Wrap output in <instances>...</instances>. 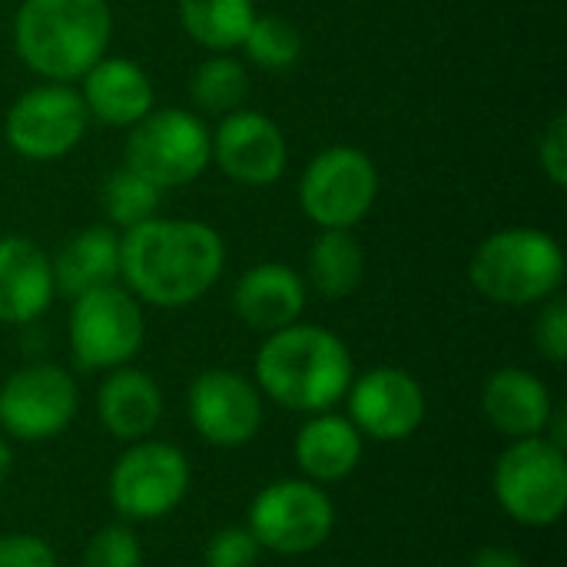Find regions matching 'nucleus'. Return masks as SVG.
Wrapping results in <instances>:
<instances>
[{"instance_id":"15","label":"nucleus","mask_w":567,"mask_h":567,"mask_svg":"<svg viewBox=\"0 0 567 567\" xmlns=\"http://www.w3.org/2000/svg\"><path fill=\"white\" fill-rule=\"evenodd\" d=\"M349 422L375 442H402L425 419V392L405 369H372L349 385Z\"/></svg>"},{"instance_id":"1","label":"nucleus","mask_w":567,"mask_h":567,"mask_svg":"<svg viewBox=\"0 0 567 567\" xmlns=\"http://www.w3.org/2000/svg\"><path fill=\"white\" fill-rule=\"evenodd\" d=\"M226 262L223 236L196 219H146L120 236V276L130 292L159 309L203 299Z\"/></svg>"},{"instance_id":"7","label":"nucleus","mask_w":567,"mask_h":567,"mask_svg":"<svg viewBox=\"0 0 567 567\" xmlns=\"http://www.w3.org/2000/svg\"><path fill=\"white\" fill-rule=\"evenodd\" d=\"M379 169L355 146H329L316 153L299 179L302 213L322 229H355L375 206Z\"/></svg>"},{"instance_id":"12","label":"nucleus","mask_w":567,"mask_h":567,"mask_svg":"<svg viewBox=\"0 0 567 567\" xmlns=\"http://www.w3.org/2000/svg\"><path fill=\"white\" fill-rule=\"evenodd\" d=\"M80 395L73 379L50 362L27 365L0 385V425L10 439H56L76 415Z\"/></svg>"},{"instance_id":"23","label":"nucleus","mask_w":567,"mask_h":567,"mask_svg":"<svg viewBox=\"0 0 567 567\" xmlns=\"http://www.w3.org/2000/svg\"><path fill=\"white\" fill-rule=\"evenodd\" d=\"M365 252L352 229H322L309 249V282L326 299H346L362 286Z\"/></svg>"},{"instance_id":"26","label":"nucleus","mask_w":567,"mask_h":567,"mask_svg":"<svg viewBox=\"0 0 567 567\" xmlns=\"http://www.w3.org/2000/svg\"><path fill=\"white\" fill-rule=\"evenodd\" d=\"M159 193H163L159 186H153L150 179H143L130 166H120V169H113L103 179L100 203H103V213H106V219L113 226L133 229V226H140V223H146V219L156 216Z\"/></svg>"},{"instance_id":"10","label":"nucleus","mask_w":567,"mask_h":567,"mask_svg":"<svg viewBox=\"0 0 567 567\" xmlns=\"http://www.w3.org/2000/svg\"><path fill=\"white\" fill-rule=\"evenodd\" d=\"M189 492V462L176 445L133 442L110 472V502L130 522L169 515Z\"/></svg>"},{"instance_id":"21","label":"nucleus","mask_w":567,"mask_h":567,"mask_svg":"<svg viewBox=\"0 0 567 567\" xmlns=\"http://www.w3.org/2000/svg\"><path fill=\"white\" fill-rule=\"evenodd\" d=\"M296 465L309 482H342L362 458V432L332 412H316L296 435Z\"/></svg>"},{"instance_id":"27","label":"nucleus","mask_w":567,"mask_h":567,"mask_svg":"<svg viewBox=\"0 0 567 567\" xmlns=\"http://www.w3.org/2000/svg\"><path fill=\"white\" fill-rule=\"evenodd\" d=\"M246 56L262 66V70H286L302 56V33L296 30L292 20L272 17V13H256L249 23L243 43Z\"/></svg>"},{"instance_id":"28","label":"nucleus","mask_w":567,"mask_h":567,"mask_svg":"<svg viewBox=\"0 0 567 567\" xmlns=\"http://www.w3.org/2000/svg\"><path fill=\"white\" fill-rule=\"evenodd\" d=\"M143 551L136 535L126 525H106L100 528L86 551H83V567H140Z\"/></svg>"},{"instance_id":"31","label":"nucleus","mask_w":567,"mask_h":567,"mask_svg":"<svg viewBox=\"0 0 567 567\" xmlns=\"http://www.w3.org/2000/svg\"><path fill=\"white\" fill-rule=\"evenodd\" d=\"M538 159H542L545 176H548L555 186H565L567 183V116L565 113L551 116V123L545 126V133H542V140H538Z\"/></svg>"},{"instance_id":"17","label":"nucleus","mask_w":567,"mask_h":567,"mask_svg":"<svg viewBox=\"0 0 567 567\" xmlns=\"http://www.w3.org/2000/svg\"><path fill=\"white\" fill-rule=\"evenodd\" d=\"M236 316L256 332H279L299 322L306 309V282L286 262H259L233 289Z\"/></svg>"},{"instance_id":"2","label":"nucleus","mask_w":567,"mask_h":567,"mask_svg":"<svg viewBox=\"0 0 567 567\" xmlns=\"http://www.w3.org/2000/svg\"><path fill=\"white\" fill-rule=\"evenodd\" d=\"M355 379L349 346L309 322L269 332L256 352V382L289 412H329Z\"/></svg>"},{"instance_id":"32","label":"nucleus","mask_w":567,"mask_h":567,"mask_svg":"<svg viewBox=\"0 0 567 567\" xmlns=\"http://www.w3.org/2000/svg\"><path fill=\"white\" fill-rule=\"evenodd\" d=\"M0 567H56V555L37 535H3Z\"/></svg>"},{"instance_id":"22","label":"nucleus","mask_w":567,"mask_h":567,"mask_svg":"<svg viewBox=\"0 0 567 567\" xmlns=\"http://www.w3.org/2000/svg\"><path fill=\"white\" fill-rule=\"evenodd\" d=\"M56 292L76 299L120 279V236L113 226H86L50 259Z\"/></svg>"},{"instance_id":"30","label":"nucleus","mask_w":567,"mask_h":567,"mask_svg":"<svg viewBox=\"0 0 567 567\" xmlns=\"http://www.w3.org/2000/svg\"><path fill=\"white\" fill-rule=\"evenodd\" d=\"M535 342L551 362L567 359V302L561 296H551L535 322Z\"/></svg>"},{"instance_id":"18","label":"nucleus","mask_w":567,"mask_h":567,"mask_svg":"<svg viewBox=\"0 0 567 567\" xmlns=\"http://www.w3.org/2000/svg\"><path fill=\"white\" fill-rule=\"evenodd\" d=\"M80 96L93 120L106 126H133L153 110V83L146 70L123 56H103L80 76Z\"/></svg>"},{"instance_id":"5","label":"nucleus","mask_w":567,"mask_h":567,"mask_svg":"<svg viewBox=\"0 0 567 567\" xmlns=\"http://www.w3.org/2000/svg\"><path fill=\"white\" fill-rule=\"evenodd\" d=\"M495 498L525 528H551L567 508V458L545 435L515 439L495 465Z\"/></svg>"},{"instance_id":"16","label":"nucleus","mask_w":567,"mask_h":567,"mask_svg":"<svg viewBox=\"0 0 567 567\" xmlns=\"http://www.w3.org/2000/svg\"><path fill=\"white\" fill-rule=\"evenodd\" d=\"M56 296L50 256L27 236H0V322L27 326Z\"/></svg>"},{"instance_id":"33","label":"nucleus","mask_w":567,"mask_h":567,"mask_svg":"<svg viewBox=\"0 0 567 567\" xmlns=\"http://www.w3.org/2000/svg\"><path fill=\"white\" fill-rule=\"evenodd\" d=\"M472 567H528V561L508 548H498V545H488L482 548L475 558H472Z\"/></svg>"},{"instance_id":"29","label":"nucleus","mask_w":567,"mask_h":567,"mask_svg":"<svg viewBox=\"0 0 567 567\" xmlns=\"http://www.w3.org/2000/svg\"><path fill=\"white\" fill-rule=\"evenodd\" d=\"M259 551L249 528H223L206 545V567H256Z\"/></svg>"},{"instance_id":"8","label":"nucleus","mask_w":567,"mask_h":567,"mask_svg":"<svg viewBox=\"0 0 567 567\" xmlns=\"http://www.w3.org/2000/svg\"><path fill=\"white\" fill-rule=\"evenodd\" d=\"M336 528L332 498L309 478H282L266 485L249 508V532L259 548L276 555H309L329 542Z\"/></svg>"},{"instance_id":"25","label":"nucleus","mask_w":567,"mask_h":567,"mask_svg":"<svg viewBox=\"0 0 567 567\" xmlns=\"http://www.w3.org/2000/svg\"><path fill=\"white\" fill-rule=\"evenodd\" d=\"M189 96L199 110L216 113V116L243 110V103L249 96L246 66L229 53H216V56L203 60L189 76Z\"/></svg>"},{"instance_id":"4","label":"nucleus","mask_w":567,"mask_h":567,"mask_svg":"<svg viewBox=\"0 0 567 567\" xmlns=\"http://www.w3.org/2000/svg\"><path fill=\"white\" fill-rule=\"evenodd\" d=\"M472 286L502 306H535L558 296L565 282V252L545 229L512 226L492 233L472 256Z\"/></svg>"},{"instance_id":"6","label":"nucleus","mask_w":567,"mask_h":567,"mask_svg":"<svg viewBox=\"0 0 567 567\" xmlns=\"http://www.w3.org/2000/svg\"><path fill=\"white\" fill-rule=\"evenodd\" d=\"M159 189L186 186L209 166V130L189 110H150L126 136V163Z\"/></svg>"},{"instance_id":"11","label":"nucleus","mask_w":567,"mask_h":567,"mask_svg":"<svg viewBox=\"0 0 567 567\" xmlns=\"http://www.w3.org/2000/svg\"><path fill=\"white\" fill-rule=\"evenodd\" d=\"M90 113L83 106L80 90L70 83H43L27 90L10 110L3 123V136L13 153L23 159H60L66 156L86 133Z\"/></svg>"},{"instance_id":"3","label":"nucleus","mask_w":567,"mask_h":567,"mask_svg":"<svg viewBox=\"0 0 567 567\" xmlns=\"http://www.w3.org/2000/svg\"><path fill=\"white\" fill-rule=\"evenodd\" d=\"M113 10L106 0H23L13 23L20 60L50 83L80 80L106 56Z\"/></svg>"},{"instance_id":"9","label":"nucleus","mask_w":567,"mask_h":567,"mask_svg":"<svg viewBox=\"0 0 567 567\" xmlns=\"http://www.w3.org/2000/svg\"><path fill=\"white\" fill-rule=\"evenodd\" d=\"M146 336L140 299L126 289L100 286L73 299L70 309V349L80 369H120L126 365Z\"/></svg>"},{"instance_id":"34","label":"nucleus","mask_w":567,"mask_h":567,"mask_svg":"<svg viewBox=\"0 0 567 567\" xmlns=\"http://www.w3.org/2000/svg\"><path fill=\"white\" fill-rule=\"evenodd\" d=\"M10 468H13V452H10V445L0 439V482L10 475Z\"/></svg>"},{"instance_id":"19","label":"nucleus","mask_w":567,"mask_h":567,"mask_svg":"<svg viewBox=\"0 0 567 567\" xmlns=\"http://www.w3.org/2000/svg\"><path fill=\"white\" fill-rule=\"evenodd\" d=\"M485 419L508 439H535L545 432L555 402L548 385L528 369H498L482 392Z\"/></svg>"},{"instance_id":"24","label":"nucleus","mask_w":567,"mask_h":567,"mask_svg":"<svg viewBox=\"0 0 567 567\" xmlns=\"http://www.w3.org/2000/svg\"><path fill=\"white\" fill-rule=\"evenodd\" d=\"M256 20L252 0H179L183 30L206 50H236Z\"/></svg>"},{"instance_id":"13","label":"nucleus","mask_w":567,"mask_h":567,"mask_svg":"<svg viewBox=\"0 0 567 567\" xmlns=\"http://www.w3.org/2000/svg\"><path fill=\"white\" fill-rule=\"evenodd\" d=\"M189 422L216 449H239L256 439L262 425V402L256 385L233 369H206L189 385Z\"/></svg>"},{"instance_id":"14","label":"nucleus","mask_w":567,"mask_h":567,"mask_svg":"<svg viewBox=\"0 0 567 567\" xmlns=\"http://www.w3.org/2000/svg\"><path fill=\"white\" fill-rule=\"evenodd\" d=\"M286 159L282 130L256 110H233L209 133V163L243 186L276 183L286 173Z\"/></svg>"},{"instance_id":"20","label":"nucleus","mask_w":567,"mask_h":567,"mask_svg":"<svg viewBox=\"0 0 567 567\" xmlns=\"http://www.w3.org/2000/svg\"><path fill=\"white\" fill-rule=\"evenodd\" d=\"M96 412L103 429L120 442H140L150 439V432L159 425L163 415V392L153 375L140 369H110V375L100 385Z\"/></svg>"}]
</instances>
